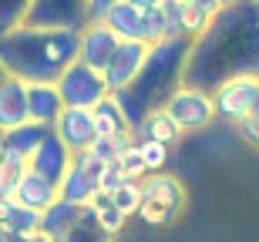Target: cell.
<instances>
[{"instance_id": "obj_1", "label": "cell", "mask_w": 259, "mask_h": 242, "mask_svg": "<svg viewBox=\"0 0 259 242\" xmlns=\"http://www.w3.org/2000/svg\"><path fill=\"white\" fill-rule=\"evenodd\" d=\"M236 74H259V7L249 0L222 7L192 40L182 84L215 91Z\"/></svg>"}, {"instance_id": "obj_2", "label": "cell", "mask_w": 259, "mask_h": 242, "mask_svg": "<svg viewBox=\"0 0 259 242\" xmlns=\"http://www.w3.org/2000/svg\"><path fill=\"white\" fill-rule=\"evenodd\" d=\"M81 30L17 27L0 37V68L24 84H54L77 61Z\"/></svg>"}, {"instance_id": "obj_3", "label": "cell", "mask_w": 259, "mask_h": 242, "mask_svg": "<svg viewBox=\"0 0 259 242\" xmlns=\"http://www.w3.org/2000/svg\"><path fill=\"white\" fill-rule=\"evenodd\" d=\"M189 47H192L189 37H172V40L148 44V58H145V64H142V74H138L125 91H115V94H111L118 101V108L125 111L132 131L145 121L148 111L162 108L165 101H168V94L182 84Z\"/></svg>"}, {"instance_id": "obj_4", "label": "cell", "mask_w": 259, "mask_h": 242, "mask_svg": "<svg viewBox=\"0 0 259 242\" xmlns=\"http://www.w3.org/2000/svg\"><path fill=\"white\" fill-rule=\"evenodd\" d=\"M185 209V188L182 182L168 172H155L142 178V202H138V219L152 229L172 225Z\"/></svg>"}, {"instance_id": "obj_5", "label": "cell", "mask_w": 259, "mask_h": 242, "mask_svg": "<svg viewBox=\"0 0 259 242\" xmlns=\"http://www.w3.org/2000/svg\"><path fill=\"white\" fill-rule=\"evenodd\" d=\"M165 111L172 115V121L182 128L185 135L192 131H205V128L215 121V105H212V91L195 84H179L165 101Z\"/></svg>"}, {"instance_id": "obj_6", "label": "cell", "mask_w": 259, "mask_h": 242, "mask_svg": "<svg viewBox=\"0 0 259 242\" xmlns=\"http://www.w3.org/2000/svg\"><path fill=\"white\" fill-rule=\"evenodd\" d=\"M54 84H58V91H61L64 108H84V111H91L98 101H105V98L111 94L108 84H105V74L95 71V68H88L84 61H74Z\"/></svg>"}, {"instance_id": "obj_7", "label": "cell", "mask_w": 259, "mask_h": 242, "mask_svg": "<svg viewBox=\"0 0 259 242\" xmlns=\"http://www.w3.org/2000/svg\"><path fill=\"white\" fill-rule=\"evenodd\" d=\"M256 98H259V74H236V78L222 81V84L212 91L215 118L229 121V125H239L242 118L252 111Z\"/></svg>"}, {"instance_id": "obj_8", "label": "cell", "mask_w": 259, "mask_h": 242, "mask_svg": "<svg viewBox=\"0 0 259 242\" xmlns=\"http://www.w3.org/2000/svg\"><path fill=\"white\" fill-rule=\"evenodd\" d=\"M27 27L51 30H81L88 27V0H34Z\"/></svg>"}, {"instance_id": "obj_9", "label": "cell", "mask_w": 259, "mask_h": 242, "mask_svg": "<svg viewBox=\"0 0 259 242\" xmlns=\"http://www.w3.org/2000/svg\"><path fill=\"white\" fill-rule=\"evenodd\" d=\"M98 175H101V165L88 155V152H81V155H74V162H71L67 175L61 178L58 195L64 199V202H71V205L88 209V202H91L95 192H98Z\"/></svg>"}, {"instance_id": "obj_10", "label": "cell", "mask_w": 259, "mask_h": 242, "mask_svg": "<svg viewBox=\"0 0 259 242\" xmlns=\"http://www.w3.org/2000/svg\"><path fill=\"white\" fill-rule=\"evenodd\" d=\"M145 58H148V44H145V40H121L118 51H115V58L108 61V68L101 71L108 91H111V94H115V91H125V87L142 74Z\"/></svg>"}, {"instance_id": "obj_11", "label": "cell", "mask_w": 259, "mask_h": 242, "mask_svg": "<svg viewBox=\"0 0 259 242\" xmlns=\"http://www.w3.org/2000/svg\"><path fill=\"white\" fill-rule=\"evenodd\" d=\"M118 44L121 40L108 24H88V27H81V37H77V61H84L95 71H105L108 61L115 58Z\"/></svg>"}, {"instance_id": "obj_12", "label": "cell", "mask_w": 259, "mask_h": 242, "mask_svg": "<svg viewBox=\"0 0 259 242\" xmlns=\"http://www.w3.org/2000/svg\"><path fill=\"white\" fill-rule=\"evenodd\" d=\"M71 162H74V152H71V148H67L64 141L54 135V131H48V135H44V141L34 148V155H30L27 168H30V172H37V175H44L48 182L61 185V178H64L67 168H71Z\"/></svg>"}, {"instance_id": "obj_13", "label": "cell", "mask_w": 259, "mask_h": 242, "mask_svg": "<svg viewBox=\"0 0 259 242\" xmlns=\"http://www.w3.org/2000/svg\"><path fill=\"white\" fill-rule=\"evenodd\" d=\"M51 131H54V135H58L61 141H64V145L74 152V155L88 152V145L98 138L95 118H91V111H84V108H64Z\"/></svg>"}, {"instance_id": "obj_14", "label": "cell", "mask_w": 259, "mask_h": 242, "mask_svg": "<svg viewBox=\"0 0 259 242\" xmlns=\"http://www.w3.org/2000/svg\"><path fill=\"white\" fill-rule=\"evenodd\" d=\"M30 121V108H27V84L17 78H4L0 81V131Z\"/></svg>"}, {"instance_id": "obj_15", "label": "cell", "mask_w": 259, "mask_h": 242, "mask_svg": "<svg viewBox=\"0 0 259 242\" xmlns=\"http://www.w3.org/2000/svg\"><path fill=\"white\" fill-rule=\"evenodd\" d=\"M27 108H30V121L44 128H54V121L64 111L58 84H27Z\"/></svg>"}, {"instance_id": "obj_16", "label": "cell", "mask_w": 259, "mask_h": 242, "mask_svg": "<svg viewBox=\"0 0 259 242\" xmlns=\"http://www.w3.org/2000/svg\"><path fill=\"white\" fill-rule=\"evenodd\" d=\"M14 199H17L20 205H27V209H34V212H44L51 202H58V185L48 182L44 175L37 172H24L17 182V192H14Z\"/></svg>"}, {"instance_id": "obj_17", "label": "cell", "mask_w": 259, "mask_h": 242, "mask_svg": "<svg viewBox=\"0 0 259 242\" xmlns=\"http://www.w3.org/2000/svg\"><path fill=\"white\" fill-rule=\"evenodd\" d=\"M172 37H182L179 24H175L172 0H165L162 7L142 10V40L145 44H158V40H172Z\"/></svg>"}, {"instance_id": "obj_18", "label": "cell", "mask_w": 259, "mask_h": 242, "mask_svg": "<svg viewBox=\"0 0 259 242\" xmlns=\"http://www.w3.org/2000/svg\"><path fill=\"white\" fill-rule=\"evenodd\" d=\"M81 205H71V202H64L58 195V202H51L44 212H40V232L48 235V239H54V242H61L71 229L77 225V219H81Z\"/></svg>"}, {"instance_id": "obj_19", "label": "cell", "mask_w": 259, "mask_h": 242, "mask_svg": "<svg viewBox=\"0 0 259 242\" xmlns=\"http://www.w3.org/2000/svg\"><path fill=\"white\" fill-rule=\"evenodd\" d=\"M48 131H51V128L34 125V121H24V125L4 131V155L17 158V162H30L34 148L44 141V135H48Z\"/></svg>"}, {"instance_id": "obj_20", "label": "cell", "mask_w": 259, "mask_h": 242, "mask_svg": "<svg viewBox=\"0 0 259 242\" xmlns=\"http://www.w3.org/2000/svg\"><path fill=\"white\" fill-rule=\"evenodd\" d=\"M132 135L135 138H152V141H162V145L175 148L185 138V131L172 121V115H168L165 108H155V111H148V115H145V121L135 128Z\"/></svg>"}, {"instance_id": "obj_21", "label": "cell", "mask_w": 259, "mask_h": 242, "mask_svg": "<svg viewBox=\"0 0 259 242\" xmlns=\"http://www.w3.org/2000/svg\"><path fill=\"white\" fill-rule=\"evenodd\" d=\"M91 118H95V131H98V135H108V138H125V135H132V125H128L125 111L118 108V101L111 94L91 108Z\"/></svg>"}, {"instance_id": "obj_22", "label": "cell", "mask_w": 259, "mask_h": 242, "mask_svg": "<svg viewBox=\"0 0 259 242\" xmlns=\"http://www.w3.org/2000/svg\"><path fill=\"white\" fill-rule=\"evenodd\" d=\"M88 212L95 215V222L101 225V229H105V232L111 235V239H115L118 232H125L128 215L121 212V209H118V205H115V199H111L108 192H95V199L88 202Z\"/></svg>"}, {"instance_id": "obj_23", "label": "cell", "mask_w": 259, "mask_h": 242, "mask_svg": "<svg viewBox=\"0 0 259 242\" xmlns=\"http://www.w3.org/2000/svg\"><path fill=\"white\" fill-rule=\"evenodd\" d=\"M105 24L118 34V40H142V10L132 7L128 0H118L115 7L108 10Z\"/></svg>"}, {"instance_id": "obj_24", "label": "cell", "mask_w": 259, "mask_h": 242, "mask_svg": "<svg viewBox=\"0 0 259 242\" xmlns=\"http://www.w3.org/2000/svg\"><path fill=\"white\" fill-rule=\"evenodd\" d=\"M172 7H175V24H179V34H182V37L195 40L202 30L209 27L212 17H209V14H202L192 0H172Z\"/></svg>"}, {"instance_id": "obj_25", "label": "cell", "mask_w": 259, "mask_h": 242, "mask_svg": "<svg viewBox=\"0 0 259 242\" xmlns=\"http://www.w3.org/2000/svg\"><path fill=\"white\" fill-rule=\"evenodd\" d=\"M132 145V135H125V138H108V135H98L91 145H88V155L95 158L98 165H111V162H118L121 158V152Z\"/></svg>"}, {"instance_id": "obj_26", "label": "cell", "mask_w": 259, "mask_h": 242, "mask_svg": "<svg viewBox=\"0 0 259 242\" xmlns=\"http://www.w3.org/2000/svg\"><path fill=\"white\" fill-rule=\"evenodd\" d=\"M30 4H34V0H0V37L27 24Z\"/></svg>"}, {"instance_id": "obj_27", "label": "cell", "mask_w": 259, "mask_h": 242, "mask_svg": "<svg viewBox=\"0 0 259 242\" xmlns=\"http://www.w3.org/2000/svg\"><path fill=\"white\" fill-rule=\"evenodd\" d=\"M0 232H14V235H30V232H40V212H34V209H27V205H14V212H10V219L4 222V229Z\"/></svg>"}, {"instance_id": "obj_28", "label": "cell", "mask_w": 259, "mask_h": 242, "mask_svg": "<svg viewBox=\"0 0 259 242\" xmlns=\"http://www.w3.org/2000/svg\"><path fill=\"white\" fill-rule=\"evenodd\" d=\"M135 145H138V152H142V162H145V168H148V175L165 172V165H168V152H172V148L162 145V141H152V138H135Z\"/></svg>"}, {"instance_id": "obj_29", "label": "cell", "mask_w": 259, "mask_h": 242, "mask_svg": "<svg viewBox=\"0 0 259 242\" xmlns=\"http://www.w3.org/2000/svg\"><path fill=\"white\" fill-rule=\"evenodd\" d=\"M61 242H111V235H108L105 229L95 222V215L84 209V212H81V219H77V225Z\"/></svg>"}, {"instance_id": "obj_30", "label": "cell", "mask_w": 259, "mask_h": 242, "mask_svg": "<svg viewBox=\"0 0 259 242\" xmlns=\"http://www.w3.org/2000/svg\"><path fill=\"white\" fill-rule=\"evenodd\" d=\"M24 172H27V162H17V158H10V155L0 158V199H14Z\"/></svg>"}, {"instance_id": "obj_31", "label": "cell", "mask_w": 259, "mask_h": 242, "mask_svg": "<svg viewBox=\"0 0 259 242\" xmlns=\"http://www.w3.org/2000/svg\"><path fill=\"white\" fill-rule=\"evenodd\" d=\"M118 165H121V172H125L128 182H142L145 175H148V168H145V162H142V152H138V145H135V138H132V145L121 152Z\"/></svg>"}, {"instance_id": "obj_32", "label": "cell", "mask_w": 259, "mask_h": 242, "mask_svg": "<svg viewBox=\"0 0 259 242\" xmlns=\"http://www.w3.org/2000/svg\"><path fill=\"white\" fill-rule=\"evenodd\" d=\"M111 199H115V205L125 215H135L138 212V202H142V182H125L118 192H111Z\"/></svg>"}, {"instance_id": "obj_33", "label": "cell", "mask_w": 259, "mask_h": 242, "mask_svg": "<svg viewBox=\"0 0 259 242\" xmlns=\"http://www.w3.org/2000/svg\"><path fill=\"white\" fill-rule=\"evenodd\" d=\"M128 178H125V172H121V165L118 162H111V165H101V175H98V192H118L121 185H125Z\"/></svg>"}, {"instance_id": "obj_34", "label": "cell", "mask_w": 259, "mask_h": 242, "mask_svg": "<svg viewBox=\"0 0 259 242\" xmlns=\"http://www.w3.org/2000/svg\"><path fill=\"white\" fill-rule=\"evenodd\" d=\"M236 128H239V135L246 138L249 145H256V148H259V98H256V105H252V111L242 118Z\"/></svg>"}, {"instance_id": "obj_35", "label": "cell", "mask_w": 259, "mask_h": 242, "mask_svg": "<svg viewBox=\"0 0 259 242\" xmlns=\"http://www.w3.org/2000/svg\"><path fill=\"white\" fill-rule=\"evenodd\" d=\"M118 0H88V24H105L108 10L115 7Z\"/></svg>"}, {"instance_id": "obj_36", "label": "cell", "mask_w": 259, "mask_h": 242, "mask_svg": "<svg viewBox=\"0 0 259 242\" xmlns=\"http://www.w3.org/2000/svg\"><path fill=\"white\" fill-rule=\"evenodd\" d=\"M0 242H54L44 232H30V235H14V232H0Z\"/></svg>"}, {"instance_id": "obj_37", "label": "cell", "mask_w": 259, "mask_h": 242, "mask_svg": "<svg viewBox=\"0 0 259 242\" xmlns=\"http://www.w3.org/2000/svg\"><path fill=\"white\" fill-rule=\"evenodd\" d=\"M192 4L202 10V14H209V17H215V14L222 10V7H219V0H192Z\"/></svg>"}, {"instance_id": "obj_38", "label": "cell", "mask_w": 259, "mask_h": 242, "mask_svg": "<svg viewBox=\"0 0 259 242\" xmlns=\"http://www.w3.org/2000/svg\"><path fill=\"white\" fill-rule=\"evenodd\" d=\"M132 7H138V10H152V7H162L165 0H128Z\"/></svg>"}, {"instance_id": "obj_39", "label": "cell", "mask_w": 259, "mask_h": 242, "mask_svg": "<svg viewBox=\"0 0 259 242\" xmlns=\"http://www.w3.org/2000/svg\"><path fill=\"white\" fill-rule=\"evenodd\" d=\"M232 4H239V0H219V7H232Z\"/></svg>"}, {"instance_id": "obj_40", "label": "cell", "mask_w": 259, "mask_h": 242, "mask_svg": "<svg viewBox=\"0 0 259 242\" xmlns=\"http://www.w3.org/2000/svg\"><path fill=\"white\" fill-rule=\"evenodd\" d=\"M0 158H4V131H0Z\"/></svg>"}, {"instance_id": "obj_41", "label": "cell", "mask_w": 259, "mask_h": 242, "mask_svg": "<svg viewBox=\"0 0 259 242\" xmlns=\"http://www.w3.org/2000/svg\"><path fill=\"white\" fill-rule=\"evenodd\" d=\"M4 78H7V74H4V68H0V81H4Z\"/></svg>"}, {"instance_id": "obj_42", "label": "cell", "mask_w": 259, "mask_h": 242, "mask_svg": "<svg viewBox=\"0 0 259 242\" xmlns=\"http://www.w3.org/2000/svg\"><path fill=\"white\" fill-rule=\"evenodd\" d=\"M249 4H256V7H259V0H249Z\"/></svg>"}]
</instances>
